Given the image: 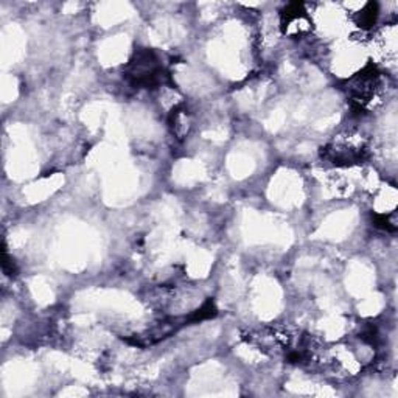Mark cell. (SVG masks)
Here are the masks:
<instances>
[{
    "label": "cell",
    "instance_id": "obj_1",
    "mask_svg": "<svg viewBox=\"0 0 398 398\" xmlns=\"http://www.w3.org/2000/svg\"><path fill=\"white\" fill-rule=\"evenodd\" d=\"M125 76L134 88L155 89L164 83V78L168 75L164 67L159 64L155 52L150 49H139L135 50L131 61L128 63Z\"/></svg>",
    "mask_w": 398,
    "mask_h": 398
},
{
    "label": "cell",
    "instance_id": "obj_2",
    "mask_svg": "<svg viewBox=\"0 0 398 398\" xmlns=\"http://www.w3.org/2000/svg\"><path fill=\"white\" fill-rule=\"evenodd\" d=\"M380 80V72L377 66L369 64L361 72L356 73L347 84V92L350 95L351 109L355 112H363L364 106L375 95Z\"/></svg>",
    "mask_w": 398,
    "mask_h": 398
},
{
    "label": "cell",
    "instance_id": "obj_3",
    "mask_svg": "<svg viewBox=\"0 0 398 398\" xmlns=\"http://www.w3.org/2000/svg\"><path fill=\"white\" fill-rule=\"evenodd\" d=\"M367 156V148L363 143L334 142L322 148V157L336 165H354L361 162Z\"/></svg>",
    "mask_w": 398,
    "mask_h": 398
},
{
    "label": "cell",
    "instance_id": "obj_4",
    "mask_svg": "<svg viewBox=\"0 0 398 398\" xmlns=\"http://www.w3.org/2000/svg\"><path fill=\"white\" fill-rule=\"evenodd\" d=\"M377 18H378V4L370 2V4H367L364 8L358 13L356 24H358V27L367 30V28H370V27L375 25Z\"/></svg>",
    "mask_w": 398,
    "mask_h": 398
},
{
    "label": "cell",
    "instance_id": "obj_5",
    "mask_svg": "<svg viewBox=\"0 0 398 398\" xmlns=\"http://www.w3.org/2000/svg\"><path fill=\"white\" fill-rule=\"evenodd\" d=\"M215 316H217V307H215V303H213V301L209 298V301L205 302L201 308L196 310L193 315H190L188 320L190 322H201V320L212 319Z\"/></svg>",
    "mask_w": 398,
    "mask_h": 398
},
{
    "label": "cell",
    "instance_id": "obj_6",
    "mask_svg": "<svg viewBox=\"0 0 398 398\" xmlns=\"http://www.w3.org/2000/svg\"><path fill=\"white\" fill-rule=\"evenodd\" d=\"M2 270L6 275H10V277H14L16 275V265L11 262V258L6 254V251L4 248L2 251Z\"/></svg>",
    "mask_w": 398,
    "mask_h": 398
}]
</instances>
